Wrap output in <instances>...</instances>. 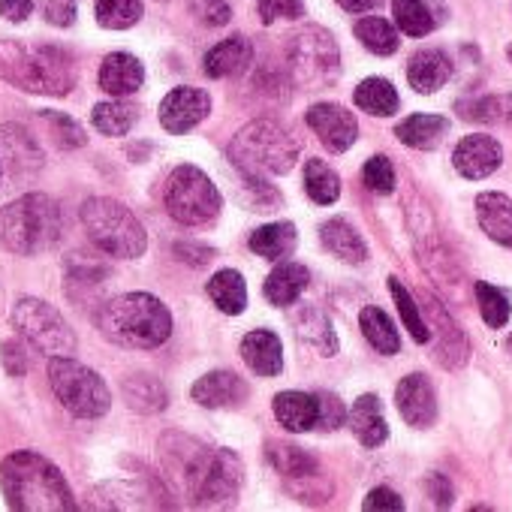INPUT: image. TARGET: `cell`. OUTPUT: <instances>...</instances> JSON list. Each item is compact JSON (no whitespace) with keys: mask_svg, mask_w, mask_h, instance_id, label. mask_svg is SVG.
<instances>
[{"mask_svg":"<svg viewBox=\"0 0 512 512\" xmlns=\"http://www.w3.org/2000/svg\"><path fill=\"white\" fill-rule=\"evenodd\" d=\"M169 476L196 506H223L238 497L241 461L229 449H211L184 434H166L160 443Z\"/></svg>","mask_w":512,"mask_h":512,"instance_id":"1","label":"cell"},{"mask_svg":"<svg viewBox=\"0 0 512 512\" xmlns=\"http://www.w3.org/2000/svg\"><path fill=\"white\" fill-rule=\"evenodd\" d=\"M0 485L7 503L19 512H64L76 509L64 473L40 452H16L0 464Z\"/></svg>","mask_w":512,"mask_h":512,"instance_id":"2","label":"cell"},{"mask_svg":"<svg viewBox=\"0 0 512 512\" xmlns=\"http://www.w3.org/2000/svg\"><path fill=\"white\" fill-rule=\"evenodd\" d=\"M100 332L118 344L133 350H154L169 341L172 335V314L169 308L148 293H124L109 299L97 314Z\"/></svg>","mask_w":512,"mask_h":512,"instance_id":"3","label":"cell"},{"mask_svg":"<svg viewBox=\"0 0 512 512\" xmlns=\"http://www.w3.org/2000/svg\"><path fill=\"white\" fill-rule=\"evenodd\" d=\"M0 79L28 94L64 97L76 85V67L73 58L58 46L0 40Z\"/></svg>","mask_w":512,"mask_h":512,"instance_id":"4","label":"cell"},{"mask_svg":"<svg viewBox=\"0 0 512 512\" xmlns=\"http://www.w3.org/2000/svg\"><path fill=\"white\" fill-rule=\"evenodd\" d=\"M61 205L46 193H28L0 208V244L19 256H37L61 241Z\"/></svg>","mask_w":512,"mask_h":512,"instance_id":"5","label":"cell"},{"mask_svg":"<svg viewBox=\"0 0 512 512\" xmlns=\"http://www.w3.org/2000/svg\"><path fill=\"white\" fill-rule=\"evenodd\" d=\"M229 160L253 178L287 175L299 160V142L278 121H253L229 142Z\"/></svg>","mask_w":512,"mask_h":512,"instance_id":"6","label":"cell"},{"mask_svg":"<svg viewBox=\"0 0 512 512\" xmlns=\"http://www.w3.org/2000/svg\"><path fill=\"white\" fill-rule=\"evenodd\" d=\"M82 223L88 229V238L109 256L118 260H136L148 247V235L136 214L109 196H94L82 205Z\"/></svg>","mask_w":512,"mask_h":512,"instance_id":"7","label":"cell"},{"mask_svg":"<svg viewBox=\"0 0 512 512\" xmlns=\"http://www.w3.org/2000/svg\"><path fill=\"white\" fill-rule=\"evenodd\" d=\"M49 386L55 398L79 419H100L112 407V395L103 377L70 356H55L49 362Z\"/></svg>","mask_w":512,"mask_h":512,"instance_id":"8","label":"cell"},{"mask_svg":"<svg viewBox=\"0 0 512 512\" xmlns=\"http://www.w3.org/2000/svg\"><path fill=\"white\" fill-rule=\"evenodd\" d=\"M290 73L302 88H332L341 76V52L326 28H302L287 46Z\"/></svg>","mask_w":512,"mask_h":512,"instance_id":"9","label":"cell"},{"mask_svg":"<svg viewBox=\"0 0 512 512\" xmlns=\"http://www.w3.org/2000/svg\"><path fill=\"white\" fill-rule=\"evenodd\" d=\"M163 199H166V211L184 226L211 223L223 208L220 190L196 166H178L166 181Z\"/></svg>","mask_w":512,"mask_h":512,"instance_id":"10","label":"cell"},{"mask_svg":"<svg viewBox=\"0 0 512 512\" xmlns=\"http://www.w3.org/2000/svg\"><path fill=\"white\" fill-rule=\"evenodd\" d=\"M13 326L25 341H31L46 356H70L76 350V335L58 308L40 299H22L13 308Z\"/></svg>","mask_w":512,"mask_h":512,"instance_id":"11","label":"cell"},{"mask_svg":"<svg viewBox=\"0 0 512 512\" xmlns=\"http://www.w3.org/2000/svg\"><path fill=\"white\" fill-rule=\"evenodd\" d=\"M419 308H422V314H425V323H428V329H431V335H437V344H434V359L443 365V368H461L464 362H467V338H464V332L455 326V320L446 314V308L437 302V299H431L428 293H422L419 296Z\"/></svg>","mask_w":512,"mask_h":512,"instance_id":"12","label":"cell"},{"mask_svg":"<svg viewBox=\"0 0 512 512\" xmlns=\"http://www.w3.org/2000/svg\"><path fill=\"white\" fill-rule=\"evenodd\" d=\"M308 127L320 136V142L332 154H344L359 139V124L353 112L338 103H317L308 109Z\"/></svg>","mask_w":512,"mask_h":512,"instance_id":"13","label":"cell"},{"mask_svg":"<svg viewBox=\"0 0 512 512\" xmlns=\"http://www.w3.org/2000/svg\"><path fill=\"white\" fill-rule=\"evenodd\" d=\"M0 163H7L13 178H34L43 166L40 142L22 124L0 127Z\"/></svg>","mask_w":512,"mask_h":512,"instance_id":"14","label":"cell"},{"mask_svg":"<svg viewBox=\"0 0 512 512\" xmlns=\"http://www.w3.org/2000/svg\"><path fill=\"white\" fill-rule=\"evenodd\" d=\"M211 112V100L205 91L199 88H172L163 103H160V124L163 130L181 136L187 130H193L199 121H205Z\"/></svg>","mask_w":512,"mask_h":512,"instance_id":"15","label":"cell"},{"mask_svg":"<svg viewBox=\"0 0 512 512\" xmlns=\"http://www.w3.org/2000/svg\"><path fill=\"white\" fill-rule=\"evenodd\" d=\"M500 160H503V151H500L497 139H491L485 133L464 136L455 145V154H452L455 172L470 178V181H479V178H488L491 172H497Z\"/></svg>","mask_w":512,"mask_h":512,"instance_id":"16","label":"cell"},{"mask_svg":"<svg viewBox=\"0 0 512 512\" xmlns=\"http://www.w3.org/2000/svg\"><path fill=\"white\" fill-rule=\"evenodd\" d=\"M395 404H398V413L404 416V422L413 428H428L437 419V395L425 374H407L398 383Z\"/></svg>","mask_w":512,"mask_h":512,"instance_id":"17","label":"cell"},{"mask_svg":"<svg viewBox=\"0 0 512 512\" xmlns=\"http://www.w3.org/2000/svg\"><path fill=\"white\" fill-rule=\"evenodd\" d=\"M193 401L208 407V410H217V407H238L244 398H247V383L232 374V371H211L205 377H199L190 389Z\"/></svg>","mask_w":512,"mask_h":512,"instance_id":"18","label":"cell"},{"mask_svg":"<svg viewBox=\"0 0 512 512\" xmlns=\"http://www.w3.org/2000/svg\"><path fill=\"white\" fill-rule=\"evenodd\" d=\"M241 356L244 362L260 374V377H278L284 371V347L281 338L269 329H256L244 335L241 341Z\"/></svg>","mask_w":512,"mask_h":512,"instance_id":"19","label":"cell"},{"mask_svg":"<svg viewBox=\"0 0 512 512\" xmlns=\"http://www.w3.org/2000/svg\"><path fill=\"white\" fill-rule=\"evenodd\" d=\"M145 82V67L139 58L127 52H112L103 67H100V88L112 97H127L136 94Z\"/></svg>","mask_w":512,"mask_h":512,"instance_id":"20","label":"cell"},{"mask_svg":"<svg viewBox=\"0 0 512 512\" xmlns=\"http://www.w3.org/2000/svg\"><path fill=\"white\" fill-rule=\"evenodd\" d=\"M250 61H253L250 40L229 37L205 55V76L208 79H232V76H241L250 67Z\"/></svg>","mask_w":512,"mask_h":512,"instance_id":"21","label":"cell"},{"mask_svg":"<svg viewBox=\"0 0 512 512\" xmlns=\"http://www.w3.org/2000/svg\"><path fill=\"white\" fill-rule=\"evenodd\" d=\"M476 220L491 241L512 247V199L509 196L479 193L476 196Z\"/></svg>","mask_w":512,"mask_h":512,"instance_id":"22","label":"cell"},{"mask_svg":"<svg viewBox=\"0 0 512 512\" xmlns=\"http://www.w3.org/2000/svg\"><path fill=\"white\" fill-rule=\"evenodd\" d=\"M449 76H452V61L443 52H437V49H422L407 64V82L419 94L440 91L449 82Z\"/></svg>","mask_w":512,"mask_h":512,"instance_id":"23","label":"cell"},{"mask_svg":"<svg viewBox=\"0 0 512 512\" xmlns=\"http://www.w3.org/2000/svg\"><path fill=\"white\" fill-rule=\"evenodd\" d=\"M275 416L293 434L320 428V398L308 392H281L275 398Z\"/></svg>","mask_w":512,"mask_h":512,"instance_id":"24","label":"cell"},{"mask_svg":"<svg viewBox=\"0 0 512 512\" xmlns=\"http://www.w3.org/2000/svg\"><path fill=\"white\" fill-rule=\"evenodd\" d=\"M350 428L356 434V440L368 449H377L386 443L389 437V425L383 419V410H380V398L377 395H362L356 398L353 410H350Z\"/></svg>","mask_w":512,"mask_h":512,"instance_id":"25","label":"cell"},{"mask_svg":"<svg viewBox=\"0 0 512 512\" xmlns=\"http://www.w3.org/2000/svg\"><path fill=\"white\" fill-rule=\"evenodd\" d=\"M449 133V121L440 115H410L395 127V136L416 151H434Z\"/></svg>","mask_w":512,"mask_h":512,"instance_id":"26","label":"cell"},{"mask_svg":"<svg viewBox=\"0 0 512 512\" xmlns=\"http://www.w3.org/2000/svg\"><path fill=\"white\" fill-rule=\"evenodd\" d=\"M308 281H311V272H308L305 266H299V263H284V266H278V269L269 275L263 293H266V299H269L275 308H290V305L305 293Z\"/></svg>","mask_w":512,"mask_h":512,"instance_id":"27","label":"cell"},{"mask_svg":"<svg viewBox=\"0 0 512 512\" xmlns=\"http://www.w3.org/2000/svg\"><path fill=\"white\" fill-rule=\"evenodd\" d=\"M293 323H296V335L305 344L317 347V353H323V356H335L338 353V335H335L329 317L320 308H314V305L299 308Z\"/></svg>","mask_w":512,"mask_h":512,"instance_id":"28","label":"cell"},{"mask_svg":"<svg viewBox=\"0 0 512 512\" xmlns=\"http://www.w3.org/2000/svg\"><path fill=\"white\" fill-rule=\"evenodd\" d=\"M320 238H323V247L344 263H365L368 260V244L362 241V235L347 220H329L323 226Z\"/></svg>","mask_w":512,"mask_h":512,"instance_id":"29","label":"cell"},{"mask_svg":"<svg viewBox=\"0 0 512 512\" xmlns=\"http://www.w3.org/2000/svg\"><path fill=\"white\" fill-rule=\"evenodd\" d=\"M296 247V226L281 220V223H269L260 226L250 235V250L263 260H284Z\"/></svg>","mask_w":512,"mask_h":512,"instance_id":"30","label":"cell"},{"mask_svg":"<svg viewBox=\"0 0 512 512\" xmlns=\"http://www.w3.org/2000/svg\"><path fill=\"white\" fill-rule=\"evenodd\" d=\"M353 100H356V106H359V109H365V112H368V115H374V118L395 115V112H398V106H401L395 85H392L389 79H380V76L365 79V82L356 88Z\"/></svg>","mask_w":512,"mask_h":512,"instance_id":"31","label":"cell"},{"mask_svg":"<svg viewBox=\"0 0 512 512\" xmlns=\"http://www.w3.org/2000/svg\"><path fill=\"white\" fill-rule=\"evenodd\" d=\"M208 296L229 317H235V314H241L247 308V287H244V278L235 269H220L208 281Z\"/></svg>","mask_w":512,"mask_h":512,"instance_id":"32","label":"cell"},{"mask_svg":"<svg viewBox=\"0 0 512 512\" xmlns=\"http://www.w3.org/2000/svg\"><path fill=\"white\" fill-rule=\"evenodd\" d=\"M124 401L136 413H160L166 407V389L157 377L151 374H133L121 383Z\"/></svg>","mask_w":512,"mask_h":512,"instance_id":"33","label":"cell"},{"mask_svg":"<svg viewBox=\"0 0 512 512\" xmlns=\"http://www.w3.org/2000/svg\"><path fill=\"white\" fill-rule=\"evenodd\" d=\"M269 461L281 476H290V479H311L320 470L314 455H308L302 446H290V443H272Z\"/></svg>","mask_w":512,"mask_h":512,"instance_id":"34","label":"cell"},{"mask_svg":"<svg viewBox=\"0 0 512 512\" xmlns=\"http://www.w3.org/2000/svg\"><path fill=\"white\" fill-rule=\"evenodd\" d=\"M359 323H362V335L368 338V344L383 353V356H395L401 350V338H398V329L392 326V320L380 311V308H365L359 314Z\"/></svg>","mask_w":512,"mask_h":512,"instance_id":"35","label":"cell"},{"mask_svg":"<svg viewBox=\"0 0 512 512\" xmlns=\"http://www.w3.org/2000/svg\"><path fill=\"white\" fill-rule=\"evenodd\" d=\"M458 115L473 124H509L512 121V94L509 97H476V100H461Z\"/></svg>","mask_w":512,"mask_h":512,"instance_id":"36","label":"cell"},{"mask_svg":"<svg viewBox=\"0 0 512 512\" xmlns=\"http://www.w3.org/2000/svg\"><path fill=\"white\" fill-rule=\"evenodd\" d=\"M353 34H356V40H359L368 52H374V55H380V58L398 52V31H395L386 19L368 16V19L356 22Z\"/></svg>","mask_w":512,"mask_h":512,"instance_id":"37","label":"cell"},{"mask_svg":"<svg viewBox=\"0 0 512 512\" xmlns=\"http://www.w3.org/2000/svg\"><path fill=\"white\" fill-rule=\"evenodd\" d=\"M305 190L314 202L332 205L341 196V178L323 160H308L305 163Z\"/></svg>","mask_w":512,"mask_h":512,"instance_id":"38","label":"cell"},{"mask_svg":"<svg viewBox=\"0 0 512 512\" xmlns=\"http://www.w3.org/2000/svg\"><path fill=\"white\" fill-rule=\"evenodd\" d=\"M389 293H392V299H395V308H398V314H401L404 326L410 329L413 341H419V344H428V341H431V329H428V323H425V314H422V308L416 305L413 293H407V290L401 287V281H398V278H389Z\"/></svg>","mask_w":512,"mask_h":512,"instance_id":"39","label":"cell"},{"mask_svg":"<svg viewBox=\"0 0 512 512\" xmlns=\"http://www.w3.org/2000/svg\"><path fill=\"white\" fill-rule=\"evenodd\" d=\"M392 16L407 37H425L434 31V16L425 0H392Z\"/></svg>","mask_w":512,"mask_h":512,"instance_id":"40","label":"cell"},{"mask_svg":"<svg viewBox=\"0 0 512 512\" xmlns=\"http://www.w3.org/2000/svg\"><path fill=\"white\" fill-rule=\"evenodd\" d=\"M91 121H94V127H97L100 133H106V136H127L130 127L136 124V109L127 106V103H118V100L97 103Z\"/></svg>","mask_w":512,"mask_h":512,"instance_id":"41","label":"cell"},{"mask_svg":"<svg viewBox=\"0 0 512 512\" xmlns=\"http://www.w3.org/2000/svg\"><path fill=\"white\" fill-rule=\"evenodd\" d=\"M142 0H97V22L109 31H127L142 19Z\"/></svg>","mask_w":512,"mask_h":512,"instance_id":"42","label":"cell"},{"mask_svg":"<svg viewBox=\"0 0 512 512\" xmlns=\"http://www.w3.org/2000/svg\"><path fill=\"white\" fill-rule=\"evenodd\" d=\"M476 302H479L482 320H485L491 329H503V326L509 323L512 308H509V296H506L503 290H497V287L479 281V284H476Z\"/></svg>","mask_w":512,"mask_h":512,"instance_id":"43","label":"cell"},{"mask_svg":"<svg viewBox=\"0 0 512 512\" xmlns=\"http://www.w3.org/2000/svg\"><path fill=\"white\" fill-rule=\"evenodd\" d=\"M362 181H365L368 190H374V193H380V196L392 193V190H395V169H392L389 157H383V154L371 157V160L365 163V169H362Z\"/></svg>","mask_w":512,"mask_h":512,"instance_id":"44","label":"cell"},{"mask_svg":"<svg viewBox=\"0 0 512 512\" xmlns=\"http://www.w3.org/2000/svg\"><path fill=\"white\" fill-rule=\"evenodd\" d=\"M43 121L52 127V136H55V142L61 148H79V145H85V130L73 118H67L61 112H43Z\"/></svg>","mask_w":512,"mask_h":512,"instance_id":"45","label":"cell"},{"mask_svg":"<svg viewBox=\"0 0 512 512\" xmlns=\"http://www.w3.org/2000/svg\"><path fill=\"white\" fill-rule=\"evenodd\" d=\"M256 10H260V19L266 25L278 22V19H302L305 16V4L302 0H256Z\"/></svg>","mask_w":512,"mask_h":512,"instance_id":"46","label":"cell"},{"mask_svg":"<svg viewBox=\"0 0 512 512\" xmlns=\"http://www.w3.org/2000/svg\"><path fill=\"white\" fill-rule=\"evenodd\" d=\"M190 10L208 28H220L232 19V10L226 0H190Z\"/></svg>","mask_w":512,"mask_h":512,"instance_id":"47","label":"cell"},{"mask_svg":"<svg viewBox=\"0 0 512 512\" xmlns=\"http://www.w3.org/2000/svg\"><path fill=\"white\" fill-rule=\"evenodd\" d=\"M40 10L55 28H70L76 22V0H40Z\"/></svg>","mask_w":512,"mask_h":512,"instance_id":"48","label":"cell"},{"mask_svg":"<svg viewBox=\"0 0 512 512\" xmlns=\"http://www.w3.org/2000/svg\"><path fill=\"white\" fill-rule=\"evenodd\" d=\"M317 398H320V428L323 431H335V428H341L344 425V404L335 398V395H329V392H317Z\"/></svg>","mask_w":512,"mask_h":512,"instance_id":"49","label":"cell"},{"mask_svg":"<svg viewBox=\"0 0 512 512\" xmlns=\"http://www.w3.org/2000/svg\"><path fill=\"white\" fill-rule=\"evenodd\" d=\"M362 506H365V509H371V512H386V509L401 512V509H404V500H401L392 488L380 485V488H374V491L365 497V503H362Z\"/></svg>","mask_w":512,"mask_h":512,"instance_id":"50","label":"cell"},{"mask_svg":"<svg viewBox=\"0 0 512 512\" xmlns=\"http://www.w3.org/2000/svg\"><path fill=\"white\" fill-rule=\"evenodd\" d=\"M175 253H178V260H184L190 266H205L214 256V250L205 244H175Z\"/></svg>","mask_w":512,"mask_h":512,"instance_id":"51","label":"cell"},{"mask_svg":"<svg viewBox=\"0 0 512 512\" xmlns=\"http://www.w3.org/2000/svg\"><path fill=\"white\" fill-rule=\"evenodd\" d=\"M4 365H7V371H10L13 377H22V374L28 371V359H25L22 344H16V341H7V344H4Z\"/></svg>","mask_w":512,"mask_h":512,"instance_id":"52","label":"cell"},{"mask_svg":"<svg viewBox=\"0 0 512 512\" xmlns=\"http://www.w3.org/2000/svg\"><path fill=\"white\" fill-rule=\"evenodd\" d=\"M34 10V0H0V16L10 22H25Z\"/></svg>","mask_w":512,"mask_h":512,"instance_id":"53","label":"cell"},{"mask_svg":"<svg viewBox=\"0 0 512 512\" xmlns=\"http://www.w3.org/2000/svg\"><path fill=\"white\" fill-rule=\"evenodd\" d=\"M425 488H428V497H431L437 506H449V503H452V488H449V482H446L440 473H431L428 482H425Z\"/></svg>","mask_w":512,"mask_h":512,"instance_id":"54","label":"cell"},{"mask_svg":"<svg viewBox=\"0 0 512 512\" xmlns=\"http://www.w3.org/2000/svg\"><path fill=\"white\" fill-rule=\"evenodd\" d=\"M338 4H341V10H347V13H368V10L380 7L383 0H338Z\"/></svg>","mask_w":512,"mask_h":512,"instance_id":"55","label":"cell"},{"mask_svg":"<svg viewBox=\"0 0 512 512\" xmlns=\"http://www.w3.org/2000/svg\"><path fill=\"white\" fill-rule=\"evenodd\" d=\"M506 350L512 353V335H509V341H506Z\"/></svg>","mask_w":512,"mask_h":512,"instance_id":"56","label":"cell"},{"mask_svg":"<svg viewBox=\"0 0 512 512\" xmlns=\"http://www.w3.org/2000/svg\"><path fill=\"white\" fill-rule=\"evenodd\" d=\"M506 55H509V61H512V46H509V49H506Z\"/></svg>","mask_w":512,"mask_h":512,"instance_id":"57","label":"cell"},{"mask_svg":"<svg viewBox=\"0 0 512 512\" xmlns=\"http://www.w3.org/2000/svg\"><path fill=\"white\" fill-rule=\"evenodd\" d=\"M0 175H4V163H0Z\"/></svg>","mask_w":512,"mask_h":512,"instance_id":"58","label":"cell"}]
</instances>
